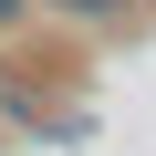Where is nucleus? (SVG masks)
Returning a JSON list of instances; mask_svg holds the SVG:
<instances>
[{"label":"nucleus","mask_w":156,"mask_h":156,"mask_svg":"<svg viewBox=\"0 0 156 156\" xmlns=\"http://www.w3.org/2000/svg\"><path fill=\"white\" fill-rule=\"evenodd\" d=\"M21 21H31V0H0V42H11V31H21Z\"/></svg>","instance_id":"f03ea898"},{"label":"nucleus","mask_w":156,"mask_h":156,"mask_svg":"<svg viewBox=\"0 0 156 156\" xmlns=\"http://www.w3.org/2000/svg\"><path fill=\"white\" fill-rule=\"evenodd\" d=\"M31 11H52V21H83V31H115V21H125V0H31Z\"/></svg>","instance_id":"f257e3e1"}]
</instances>
